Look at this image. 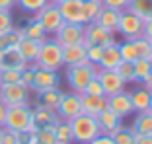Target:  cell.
<instances>
[{
    "instance_id": "3",
    "label": "cell",
    "mask_w": 152,
    "mask_h": 144,
    "mask_svg": "<svg viewBox=\"0 0 152 144\" xmlns=\"http://www.w3.org/2000/svg\"><path fill=\"white\" fill-rule=\"evenodd\" d=\"M96 74H98V66L92 63H84V64H76V66H66L64 78H66V84L70 88V92L82 94L86 84L90 80H94Z\"/></svg>"
},
{
    "instance_id": "30",
    "label": "cell",
    "mask_w": 152,
    "mask_h": 144,
    "mask_svg": "<svg viewBox=\"0 0 152 144\" xmlns=\"http://www.w3.org/2000/svg\"><path fill=\"white\" fill-rule=\"evenodd\" d=\"M113 70L117 72V76L121 80L125 82V84H134V68H133V63H127V60H121Z\"/></svg>"
},
{
    "instance_id": "22",
    "label": "cell",
    "mask_w": 152,
    "mask_h": 144,
    "mask_svg": "<svg viewBox=\"0 0 152 144\" xmlns=\"http://www.w3.org/2000/svg\"><path fill=\"white\" fill-rule=\"evenodd\" d=\"M98 123H99V127H102V131L105 132V135H109V132H113V131H117L121 127V117L117 115V113H113L111 109H103V111H99L98 115Z\"/></svg>"
},
{
    "instance_id": "6",
    "label": "cell",
    "mask_w": 152,
    "mask_h": 144,
    "mask_svg": "<svg viewBox=\"0 0 152 144\" xmlns=\"http://www.w3.org/2000/svg\"><path fill=\"white\" fill-rule=\"evenodd\" d=\"M55 41H57L58 45H86V25L84 23H68L64 22L63 25L57 29L55 33Z\"/></svg>"
},
{
    "instance_id": "35",
    "label": "cell",
    "mask_w": 152,
    "mask_h": 144,
    "mask_svg": "<svg viewBox=\"0 0 152 144\" xmlns=\"http://www.w3.org/2000/svg\"><path fill=\"white\" fill-rule=\"evenodd\" d=\"M102 2H94V0H84V20L86 23L94 22L96 16L99 14V10H102Z\"/></svg>"
},
{
    "instance_id": "38",
    "label": "cell",
    "mask_w": 152,
    "mask_h": 144,
    "mask_svg": "<svg viewBox=\"0 0 152 144\" xmlns=\"http://www.w3.org/2000/svg\"><path fill=\"white\" fill-rule=\"evenodd\" d=\"M16 82H22V70L18 68L0 70V84H16Z\"/></svg>"
},
{
    "instance_id": "5",
    "label": "cell",
    "mask_w": 152,
    "mask_h": 144,
    "mask_svg": "<svg viewBox=\"0 0 152 144\" xmlns=\"http://www.w3.org/2000/svg\"><path fill=\"white\" fill-rule=\"evenodd\" d=\"M29 95H31V90L26 84H22V82H16V84H0V101L6 107L29 103Z\"/></svg>"
},
{
    "instance_id": "53",
    "label": "cell",
    "mask_w": 152,
    "mask_h": 144,
    "mask_svg": "<svg viewBox=\"0 0 152 144\" xmlns=\"http://www.w3.org/2000/svg\"><path fill=\"white\" fill-rule=\"evenodd\" d=\"M148 109H150V111H152V95H150V107H148Z\"/></svg>"
},
{
    "instance_id": "40",
    "label": "cell",
    "mask_w": 152,
    "mask_h": 144,
    "mask_svg": "<svg viewBox=\"0 0 152 144\" xmlns=\"http://www.w3.org/2000/svg\"><path fill=\"white\" fill-rule=\"evenodd\" d=\"M102 49H103V47H99V45H86V57H88V63H92V64L98 66L99 57H102Z\"/></svg>"
},
{
    "instance_id": "17",
    "label": "cell",
    "mask_w": 152,
    "mask_h": 144,
    "mask_svg": "<svg viewBox=\"0 0 152 144\" xmlns=\"http://www.w3.org/2000/svg\"><path fill=\"white\" fill-rule=\"evenodd\" d=\"M88 63L86 57V45H66L63 47V64L64 66H76V64Z\"/></svg>"
},
{
    "instance_id": "7",
    "label": "cell",
    "mask_w": 152,
    "mask_h": 144,
    "mask_svg": "<svg viewBox=\"0 0 152 144\" xmlns=\"http://www.w3.org/2000/svg\"><path fill=\"white\" fill-rule=\"evenodd\" d=\"M142 25H144V20L140 16L133 12V10H123L121 12V18H119V27H117V33L123 35V39H139L142 37Z\"/></svg>"
},
{
    "instance_id": "2",
    "label": "cell",
    "mask_w": 152,
    "mask_h": 144,
    "mask_svg": "<svg viewBox=\"0 0 152 144\" xmlns=\"http://www.w3.org/2000/svg\"><path fill=\"white\" fill-rule=\"evenodd\" d=\"M33 64L39 68L58 72V68L64 66L63 64V45H58L55 41V37H47L45 41H41L39 53H37V59Z\"/></svg>"
},
{
    "instance_id": "29",
    "label": "cell",
    "mask_w": 152,
    "mask_h": 144,
    "mask_svg": "<svg viewBox=\"0 0 152 144\" xmlns=\"http://www.w3.org/2000/svg\"><path fill=\"white\" fill-rule=\"evenodd\" d=\"M55 138H57V144H72L74 138H72V129L68 121H61L55 127Z\"/></svg>"
},
{
    "instance_id": "18",
    "label": "cell",
    "mask_w": 152,
    "mask_h": 144,
    "mask_svg": "<svg viewBox=\"0 0 152 144\" xmlns=\"http://www.w3.org/2000/svg\"><path fill=\"white\" fill-rule=\"evenodd\" d=\"M27 66V63L22 59L18 47H10V49L0 53V70H8V68H18L23 70Z\"/></svg>"
},
{
    "instance_id": "45",
    "label": "cell",
    "mask_w": 152,
    "mask_h": 144,
    "mask_svg": "<svg viewBox=\"0 0 152 144\" xmlns=\"http://www.w3.org/2000/svg\"><path fill=\"white\" fill-rule=\"evenodd\" d=\"M88 144H115V142H113V138H111L109 135L102 132V135H99V136H96L94 140H90Z\"/></svg>"
},
{
    "instance_id": "37",
    "label": "cell",
    "mask_w": 152,
    "mask_h": 144,
    "mask_svg": "<svg viewBox=\"0 0 152 144\" xmlns=\"http://www.w3.org/2000/svg\"><path fill=\"white\" fill-rule=\"evenodd\" d=\"M35 136H37V144H57V138H55V129H51V127L37 129Z\"/></svg>"
},
{
    "instance_id": "26",
    "label": "cell",
    "mask_w": 152,
    "mask_h": 144,
    "mask_svg": "<svg viewBox=\"0 0 152 144\" xmlns=\"http://www.w3.org/2000/svg\"><path fill=\"white\" fill-rule=\"evenodd\" d=\"M133 68H134V80L140 84L152 78V59H137L133 63Z\"/></svg>"
},
{
    "instance_id": "36",
    "label": "cell",
    "mask_w": 152,
    "mask_h": 144,
    "mask_svg": "<svg viewBox=\"0 0 152 144\" xmlns=\"http://www.w3.org/2000/svg\"><path fill=\"white\" fill-rule=\"evenodd\" d=\"M49 0H16V4L23 10V12H29V14H37Z\"/></svg>"
},
{
    "instance_id": "44",
    "label": "cell",
    "mask_w": 152,
    "mask_h": 144,
    "mask_svg": "<svg viewBox=\"0 0 152 144\" xmlns=\"http://www.w3.org/2000/svg\"><path fill=\"white\" fill-rule=\"evenodd\" d=\"M2 144H18V132L2 127Z\"/></svg>"
},
{
    "instance_id": "41",
    "label": "cell",
    "mask_w": 152,
    "mask_h": 144,
    "mask_svg": "<svg viewBox=\"0 0 152 144\" xmlns=\"http://www.w3.org/2000/svg\"><path fill=\"white\" fill-rule=\"evenodd\" d=\"M82 94H90V95H105V94H103V88H102V84H99L98 78L90 80L88 84H86V88H84V92H82Z\"/></svg>"
},
{
    "instance_id": "20",
    "label": "cell",
    "mask_w": 152,
    "mask_h": 144,
    "mask_svg": "<svg viewBox=\"0 0 152 144\" xmlns=\"http://www.w3.org/2000/svg\"><path fill=\"white\" fill-rule=\"evenodd\" d=\"M39 41L35 39H29V37H22L18 43V51L22 55V59L26 60L27 64H33L37 59V53H39Z\"/></svg>"
},
{
    "instance_id": "33",
    "label": "cell",
    "mask_w": 152,
    "mask_h": 144,
    "mask_svg": "<svg viewBox=\"0 0 152 144\" xmlns=\"http://www.w3.org/2000/svg\"><path fill=\"white\" fill-rule=\"evenodd\" d=\"M109 136L113 138L115 144H134V132L131 129H125V127H119L117 131L109 132Z\"/></svg>"
},
{
    "instance_id": "12",
    "label": "cell",
    "mask_w": 152,
    "mask_h": 144,
    "mask_svg": "<svg viewBox=\"0 0 152 144\" xmlns=\"http://www.w3.org/2000/svg\"><path fill=\"white\" fill-rule=\"evenodd\" d=\"M96 78H98L99 84H102L105 97H107V95H113V94L123 92V90H125V86H127L125 82L117 76V72L115 70H109V68H98Z\"/></svg>"
},
{
    "instance_id": "50",
    "label": "cell",
    "mask_w": 152,
    "mask_h": 144,
    "mask_svg": "<svg viewBox=\"0 0 152 144\" xmlns=\"http://www.w3.org/2000/svg\"><path fill=\"white\" fill-rule=\"evenodd\" d=\"M142 88H146V90L152 94V78H150V80H146V82H142Z\"/></svg>"
},
{
    "instance_id": "9",
    "label": "cell",
    "mask_w": 152,
    "mask_h": 144,
    "mask_svg": "<svg viewBox=\"0 0 152 144\" xmlns=\"http://www.w3.org/2000/svg\"><path fill=\"white\" fill-rule=\"evenodd\" d=\"M57 115L58 119L70 123L74 117L82 115V103H80V94L76 92H70V94H64L63 92V97L57 105Z\"/></svg>"
},
{
    "instance_id": "42",
    "label": "cell",
    "mask_w": 152,
    "mask_h": 144,
    "mask_svg": "<svg viewBox=\"0 0 152 144\" xmlns=\"http://www.w3.org/2000/svg\"><path fill=\"white\" fill-rule=\"evenodd\" d=\"M103 6H107V8H113V10H119V12H123V10L129 8L131 0H102Z\"/></svg>"
},
{
    "instance_id": "8",
    "label": "cell",
    "mask_w": 152,
    "mask_h": 144,
    "mask_svg": "<svg viewBox=\"0 0 152 144\" xmlns=\"http://www.w3.org/2000/svg\"><path fill=\"white\" fill-rule=\"evenodd\" d=\"M33 18H35L41 25H43V29H45V33H47V35H55V33H57V29L64 23L58 6L53 4V2H47V4H45L37 14H33Z\"/></svg>"
},
{
    "instance_id": "21",
    "label": "cell",
    "mask_w": 152,
    "mask_h": 144,
    "mask_svg": "<svg viewBox=\"0 0 152 144\" xmlns=\"http://www.w3.org/2000/svg\"><path fill=\"white\" fill-rule=\"evenodd\" d=\"M119 63H121V55H119L117 43L103 47L102 49V57H99V63H98V68H109V70H113Z\"/></svg>"
},
{
    "instance_id": "51",
    "label": "cell",
    "mask_w": 152,
    "mask_h": 144,
    "mask_svg": "<svg viewBox=\"0 0 152 144\" xmlns=\"http://www.w3.org/2000/svg\"><path fill=\"white\" fill-rule=\"evenodd\" d=\"M49 2H53V4H58V2H63V0H49Z\"/></svg>"
},
{
    "instance_id": "11",
    "label": "cell",
    "mask_w": 152,
    "mask_h": 144,
    "mask_svg": "<svg viewBox=\"0 0 152 144\" xmlns=\"http://www.w3.org/2000/svg\"><path fill=\"white\" fill-rule=\"evenodd\" d=\"M58 74L55 70H47V68H39L35 66V72H33V82L29 86V90L39 94V92H45V90H51V88H58Z\"/></svg>"
},
{
    "instance_id": "15",
    "label": "cell",
    "mask_w": 152,
    "mask_h": 144,
    "mask_svg": "<svg viewBox=\"0 0 152 144\" xmlns=\"http://www.w3.org/2000/svg\"><path fill=\"white\" fill-rule=\"evenodd\" d=\"M107 109H111L113 113H117L121 119L129 117L133 113V103H131V95L129 92H119V94L107 95Z\"/></svg>"
},
{
    "instance_id": "16",
    "label": "cell",
    "mask_w": 152,
    "mask_h": 144,
    "mask_svg": "<svg viewBox=\"0 0 152 144\" xmlns=\"http://www.w3.org/2000/svg\"><path fill=\"white\" fill-rule=\"evenodd\" d=\"M119 18H121V12L119 10H113L107 8V6H102L99 14L96 16L94 22L98 23L99 27L107 29L109 33H117V27H119Z\"/></svg>"
},
{
    "instance_id": "43",
    "label": "cell",
    "mask_w": 152,
    "mask_h": 144,
    "mask_svg": "<svg viewBox=\"0 0 152 144\" xmlns=\"http://www.w3.org/2000/svg\"><path fill=\"white\" fill-rule=\"evenodd\" d=\"M33 72H35V64H27L22 70V84H26L27 88H29L31 82H33Z\"/></svg>"
},
{
    "instance_id": "47",
    "label": "cell",
    "mask_w": 152,
    "mask_h": 144,
    "mask_svg": "<svg viewBox=\"0 0 152 144\" xmlns=\"http://www.w3.org/2000/svg\"><path fill=\"white\" fill-rule=\"evenodd\" d=\"M134 144H152L150 135H134Z\"/></svg>"
},
{
    "instance_id": "48",
    "label": "cell",
    "mask_w": 152,
    "mask_h": 144,
    "mask_svg": "<svg viewBox=\"0 0 152 144\" xmlns=\"http://www.w3.org/2000/svg\"><path fill=\"white\" fill-rule=\"evenodd\" d=\"M14 6H16V0H0V10H10L12 12Z\"/></svg>"
},
{
    "instance_id": "4",
    "label": "cell",
    "mask_w": 152,
    "mask_h": 144,
    "mask_svg": "<svg viewBox=\"0 0 152 144\" xmlns=\"http://www.w3.org/2000/svg\"><path fill=\"white\" fill-rule=\"evenodd\" d=\"M4 129L10 131L22 132L31 129V105H12L6 109V117H4Z\"/></svg>"
},
{
    "instance_id": "24",
    "label": "cell",
    "mask_w": 152,
    "mask_h": 144,
    "mask_svg": "<svg viewBox=\"0 0 152 144\" xmlns=\"http://www.w3.org/2000/svg\"><path fill=\"white\" fill-rule=\"evenodd\" d=\"M134 135H150L152 136V111H142L137 113V117L133 119V125L129 127Z\"/></svg>"
},
{
    "instance_id": "49",
    "label": "cell",
    "mask_w": 152,
    "mask_h": 144,
    "mask_svg": "<svg viewBox=\"0 0 152 144\" xmlns=\"http://www.w3.org/2000/svg\"><path fill=\"white\" fill-rule=\"evenodd\" d=\"M6 105L2 103V101H0V127H4V117H6Z\"/></svg>"
},
{
    "instance_id": "52",
    "label": "cell",
    "mask_w": 152,
    "mask_h": 144,
    "mask_svg": "<svg viewBox=\"0 0 152 144\" xmlns=\"http://www.w3.org/2000/svg\"><path fill=\"white\" fill-rule=\"evenodd\" d=\"M0 144H2V127H0Z\"/></svg>"
},
{
    "instance_id": "27",
    "label": "cell",
    "mask_w": 152,
    "mask_h": 144,
    "mask_svg": "<svg viewBox=\"0 0 152 144\" xmlns=\"http://www.w3.org/2000/svg\"><path fill=\"white\" fill-rule=\"evenodd\" d=\"M22 37H29V39H35V41L41 43V41L47 39V33H45L43 25L33 18V20H29V22L22 27Z\"/></svg>"
},
{
    "instance_id": "55",
    "label": "cell",
    "mask_w": 152,
    "mask_h": 144,
    "mask_svg": "<svg viewBox=\"0 0 152 144\" xmlns=\"http://www.w3.org/2000/svg\"><path fill=\"white\" fill-rule=\"evenodd\" d=\"M150 45H152V41H150Z\"/></svg>"
},
{
    "instance_id": "23",
    "label": "cell",
    "mask_w": 152,
    "mask_h": 144,
    "mask_svg": "<svg viewBox=\"0 0 152 144\" xmlns=\"http://www.w3.org/2000/svg\"><path fill=\"white\" fill-rule=\"evenodd\" d=\"M131 103H133V113H142V111H148L150 107V92L146 88H137V90L131 92Z\"/></svg>"
},
{
    "instance_id": "1",
    "label": "cell",
    "mask_w": 152,
    "mask_h": 144,
    "mask_svg": "<svg viewBox=\"0 0 152 144\" xmlns=\"http://www.w3.org/2000/svg\"><path fill=\"white\" fill-rule=\"evenodd\" d=\"M70 129H72V138L78 144H88L90 140H94L96 136H99L103 132L98 123V117L88 115V113H82V115L72 119Z\"/></svg>"
},
{
    "instance_id": "46",
    "label": "cell",
    "mask_w": 152,
    "mask_h": 144,
    "mask_svg": "<svg viewBox=\"0 0 152 144\" xmlns=\"http://www.w3.org/2000/svg\"><path fill=\"white\" fill-rule=\"evenodd\" d=\"M142 37H146L148 41H152V16L144 20V25H142Z\"/></svg>"
},
{
    "instance_id": "39",
    "label": "cell",
    "mask_w": 152,
    "mask_h": 144,
    "mask_svg": "<svg viewBox=\"0 0 152 144\" xmlns=\"http://www.w3.org/2000/svg\"><path fill=\"white\" fill-rule=\"evenodd\" d=\"M14 29V18L10 10H0V33L12 31Z\"/></svg>"
},
{
    "instance_id": "25",
    "label": "cell",
    "mask_w": 152,
    "mask_h": 144,
    "mask_svg": "<svg viewBox=\"0 0 152 144\" xmlns=\"http://www.w3.org/2000/svg\"><path fill=\"white\" fill-rule=\"evenodd\" d=\"M61 97H63V92L58 90V88H51V90H45V92H39V94H37V103L47 107V109L57 111V105H58V101H61Z\"/></svg>"
},
{
    "instance_id": "19",
    "label": "cell",
    "mask_w": 152,
    "mask_h": 144,
    "mask_svg": "<svg viewBox=\"0 0 152 144\" xmlns=\"http://www.w3.org/2000/svg\"><path fill=\"white\" fill-rule=\"evenodd\" d=\"M80 103H82V113L88 115H98L99 111L107 107V97L105 95H90V94H80Z\"/></svg>"
},
{
    "instance_id": "14",
    "label": "cell",
    "mask_w": 152,
    "mask_h": 144,
    "mask_svg": "<svg viewBox=\"0 0 152 144\" xmlns=\"http://www.w3.org/2000/svg\"><path fill=\"white\" fill-rule=\"evenodd\" d=\"M117 43L115 33H109L107 29L99 27L96 22L86 23V45H99V47H107Z\"/></svg>"
},
{
    "instance_id": "32",
    "label": "cell",
    "mask_w": 152,
    "mask_h": 144,
    "mask_svg": "<svg viewBox=\"0 0 152 144\" xmlns=\"http://www.w3.org/2000/svg\"><path fill=\"white\" fill-rule=\"evenodd\" d=\"M129 10H133L137 16L146 20V18L152 16V0H131Z\"/></svg>"
},
{
    "instance_id": "10",
    "label": "cell",
    "mask_w": 152,
    "mask_h": 144,
    "mask_svg": "<svg viewBox=\"0 0 152 144\" xmlns=\"http://www.w3.org/2000/svg\"><path fill=\"white\" fill-rule=\"evenodd\" d=\"M58 121H61V119H58L57 111L47 109V107H43V105L35 103V107H31V129H29V131L35 132L37 129H45V127L55 129Z\"/></svg>"
},
{
    "instance_id": "13",
    "label": "cell",
    "mask_w": 152,
    "mask_h": 144,
    "mask_svg": "<svg viewBox=\"0 0 152 144\" xmlns=\"http://www.w3.org/2000/svg\"><path fill=\"white\" fill-rule=\"evenodd\" d=\"M58 10H61V16H63L64 22L68 23H84V0H63L58 2Z\"/></svg>"
},
{
    "instance_id": "28",
    "label": "cell",
    "mask_w": 152,
    "mask_h": 144,
    "mask_svg": "<svg viewBox=\"0 0 152 144\" xmlns=\"http://www.w3.org/2000/svg\"><path fill=\"white\" fill-rule=\"evenodd\" d=\"M20 39H22V27H14L12 31L0 33V53L10 47H18Z\"/></svg>"
},
{
    "instance_id": "31",
    "label": "cell",
    "mask_w": 152,
    "mask_h": 144,
    "mask_svg": "<svg viewBox=\"0 0 152 144\" xmlns=\"http://www.w3.org/2000/svg\"><path fill=\"white\" fill-rule=\"evenodd\" d=\"M119 47V55H121V60H127V63H134V60L139 59V55H137V49H134L133 41L131 39H123L121 43H117Z\"/></svg>"
},
{
    "instance_id": "34",
    "label": "cell",
    "mask_w": 152,
    "mask_h": 144,
    "mask_svg": "<svg viewBox=\"0 0 152 144\" xmlns=\"http://www.w3.org/2000/svg\"><path fill=\"white\" fill-rule=\"evenodd\" d=\"M133 45L137 49L139 59H152V45L146 37H139V39H133Z\"/></svg>"
},
{
    "instance_id": "54",
    "label": "cell",
    "mask_w": 152,
    "mask_h": 144,
    "mask_svg": "<svg viewBox=\"0 0 152 144\" xmlns=\"http://www.w3.org/2000/svg\"><path fill=\"white\" fill-rule=\"evenodd\" d=\"M94 2H102V0H94Z\"/></svg>"
}]
</instances>
